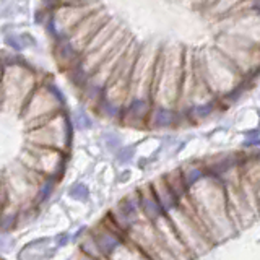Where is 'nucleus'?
Returning <instances> with one entry per match:
<instances>
[{"label":"nucleus","instance_id":"17","mask_svg":"<svg viewBox=\"0 0 260 260\" xmlns=\"http://www.w3.org/2000/svg\"><path fill=\"white\" fill-rule=\"evenodd\" d=\"M57 4H67V2H91V0H55Z\"/></svg>","mask_w":260,"mask_h":260},{"label":"nucleus","instance_id":"15","mask_svg":"<svg viewBox=\"0 0 260 260\" xmlns=\"http://www.w3.org/2000/svg\"><path fill=\"white\" fill-rule=\"evenodd\" d=\"M7 205V195H5V187H4V179L0 177V211Z\"/></svg>","mask_w":260,"mask_h":260},{"label":"nucleus","instance_id":"16","mask_svg":"<svg viewBox=\"0 0 260 260\" xmlns=\"http://www.w3.org/2000/svg\"><path fill=\"white\" fill-rule=\"evenodd\" d=\"M78 260H100V257H93V255L85 254V252H81L80 257H78Z\"/></svg>","mask_w":260,"mask_h":260},{"label":"nucleus","instance_id":"9","mask_svg":"<svg viewBox=\"0 0 260 260\" xmlns=\"http://www.w3.org/2000/svg\"><path fill=\"white\" fill-rule=\"evenodd\" d=\"M138 197H140V210L148 218L154 219V218H159L162 215L161 203L158 202L156 195H154V192L151 189L148 192L140 190V192H138Z\"/></svg>","mask_w":260,"mask_h":260},{"label":"nucleus","instance_id":"19","mask_svg":"<svg viewBox=\"0 0 260 260\" xmlns=\"http://www.w3.org/2000/svg\"><path fill=\"white\" fill-rule=\"evenodd\" d=\"M257 98H258V101H260V89H258V94H257Z\"/></svg>","mask_w":260,"mask_h":260},{"label":"nucleus","instance_id":"4","mask_svg":"<svg viewBox=\"0 0 260 260\" xmlns=\"http://www.w3.org/2000/svg\"><path fill=\"white\" fill-rule=\"evenodd\" d=\"M96 8H100L94 0L91 2H67L57 4L49 8L44 21L46 32L51 36L52 43L67 39L69 35L77 28V24Z\"/></svg>","mask_w":260,"mask_h":260},{"label":"nucleus","instance_id":"5","mask_svg":"<svg viewBox=\"0 0 260 260\" xmlns=\"http://www.w3.org/2000/svg\"><path fill=\"white\" fill-rule=\"evenodd\" d=\"M67 161H69L67 151L44 148V146H36L28 143L20 156V162L24 168L39 174L41 177H52V179L62 177L65 168H67Z\"/></svg>","mask_w":260,"mask_h":260},{"label":"nucleus","instance_id":"13","mask_svg":"<svg viewBox=\"0 0 260 260\" xmlns=\"http://www.w3.org/2000/svg\"><path fill=\"white\" fill-rule=\"evenodd\" d=\"M81 250H83L85 254H88V255L101 257V252H100V249H98V244L94 241V236L93 234H89L88 238L83 241V244H81Z\"/></svg>","mask_w":260,"mask_h":260},{"label":"nucleus","instance_id":"10","mask_svg":"<svg viewBox=\"0 0 260 260\" xmlns=\"http://www.w3.org/2000/svg\"><path fill=\"white\" fill-rule=\"evenodd\" d=\"M101 142L104 145V148L111 151V153H116L122 145H124V142H122V137L119 132H116V130H104V132L101 134Z\"/></svg>","mask_w":260,"mask_h":260},{"label":"nucleus","instance_id":"1","mask_svg":"<svg viewBox=\"0 0 260 260\" xmlns=\"http://www.w3.org/2000/svg\"><path fill=\"white\" fill-rule=\"evenodd\" d=\"M0 59L4 62V75L0 81V109L8 108L20 112L24 101L44 77H39L35 65L21 54L7 49V52H0Z\"/></svg>","mask_w":260,"mask_h":260},{"label":"nucleus","instance_id":"12","mask_svg":"<svg viewBox=\"0 0 260 260\" xmlns=\"http://www.w3.org/2000/svg\"><path fill=\"white\" fill-rule=\"evenodd\" d=\"M114 154H116V159L120 162V165H127V162L132 161L134 156H135V146H132V145H122Z\"/></svg>","mask_w":260,"mask_h":260},{"label":"nucleus","instance_id":"8","mask_svg":"<svg viewBox=\"0 0 260 260\" xmlns=\"http://www.w3.org/2000/svg\"><path fill=\"white\" fill-rule=\"evenodd\" d=\"M70 112V119H72V125L75 128V132H86V130H91L94 125V119L91 116V111H89L85 104L78 106Z\"/></svg>","mask_w":260,"mask_h":260},{"label":"nucleus","instance_id":"18","mask_svg":"<svg viewBox=\"0 0 260 260\" xmlns=\"http://www.w3.org/2000/svg\"><path fill=\"white\" fill-rule=\"evenodd\" d=\"M2 75H4V62L0 59V81H2Z\"/></svg>","mask_w":260,"mask_h":260},{"label":"nucleus","instance_id":"14","mask_svg":"<svg viewBox=\"0 0 260 260\" xmlns=\"http://www.w3.org/2000/svg\"><path fill=\"white\" fill-rule=\"evenodd\" d=\"M70 195L75 200H80V202H85L86 199H88V195H89V192H88V187L83 184V182H77V184H73L72 187H70Z\"/></svg>","mask_w":260,"mask_h":260},{"label":"nucleus","instance_id":"2","mask_svg":"<svg viewBox=\"0 0 260 260\" xmlns=\"http://www.w3.org/2000/svg\"><path fill=\"white\" fill-rule=\"evenodd\" d=\"M69 109L67 98H65L62 88L51 78H43L41 83L35 88V91L24 101L20 109V117L23 124L28 128L41 125L47 119L55 116L57 112Z\"/></svg>","mask_w":260,"mask_h":260},{"label":"nucleus","instance_id":"6","mask_svg":"<svg viewBox=\"0 0 260 260\" xmlns=\"http://www.w3.org/2000/svg\"><path fill=\"white\" fill-rule=\"evenodd\" d=\"M111 20V15L104 10V8H96L89 15H86L83 20H81L77 28L73 29L67 39H63L73 51H75L78 55L83 54V51L86 49L88 43L93 39V36L100 31L106 23Z\"/></svg>","mask_w":260,"mask_h":260},{"label":"nucleus","instance_id":"7","mask_svg":"<svg viewBox=\"0 0 260 260\" xmlns=\"http://www.w3.org/2000/svg\"><path fill=\"white\" fill-rule=\"evenodd\" d=\"M182 120L187 122L185 116L173 106H162V104H153L151 111L148 114L146 127L154 130H166L177 127Z\"/></svg>","mask_w":260,"mask_h":260},{"label":"nucleus","instance_id":"11","mask_svg":"<svg viewBox=\"0 0 260 260\" xmlns=\"http://www.w3.org/2000/svg\"><path fill=\"white\" fill-rule=\"evenodd\" d=\"M4 44L7 46L8 51L16 52V54H21L24 51L21 38H20V32H16V31H7L5 32V35H4Z\"/></svg>","mask_w":260,"mask_h":260},{"label":"nucleus","instance_id":"3","mask_svg":"<svg viewBox=\"0 0 260 260\" xmlns=\"http://www.w3.org/2000/svg\"><path fill=\"white\" fill-rule=\"evenodd\" d=\"M75 128L72 125L69 109L57 112L55 116L47 119L41 125H36L26 130V143L54 148L70 153Z\"/></svg>","mask_w":260,"mask_h":260}]
</instances>
